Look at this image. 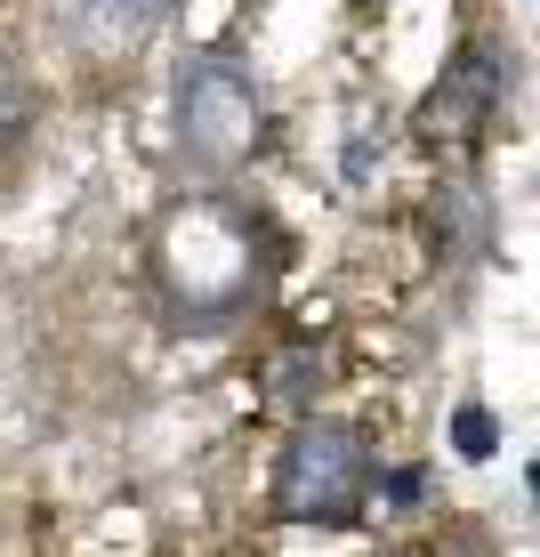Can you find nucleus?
<instances>
[{"label":"nucleus","instance_id":"3","mask_svg":"<svg viewBox=\"0 0 540 557\" xmlns=\"http://www.w3.org/2000/svg\"><path fill=\"white\" fill-rule=\"evenodd\" d=\"M178 138L194 162H242L259 146V89L235 57H194L178 73Z\"/></svg>","mask_w":540,"mask_h":557},{"label":"nucleus","instance_id":"1","mask_svg":"<svg viewBox=\"0 0 540 557\" xmlns=\"http://www.w3.org/2000/svg\"><path fill=\"white\" fill-rule=\"evenodd\" d=\"M162 283L186 315H235L259 283V235L235 202L218 195H194L169 210L162 226Z\"/></svg>","mask_w":540,"mask_h":557},{"label":"nucleus","instance_id":"5","mask_svg":"<svg viewBox=\"0 0 540 557\" xmlns=\"http://www.w3.org/2000/svg\"><path fill=\"white\" fill-rule=\"evenodd\" d=\"M169 9H178V0H81V25L98 33L105 49H138L169 25Z\"/></svg>","mask_w":540,"mask_h":557},{"label":"nucleus","instance_id":"7","mask_svg":"<svg viewBox=\"0 0 540 557\" xmlns=\"http://www.w3.org/2000/svg\"><path fill=\"white\" fill-rule=\"evenodd\" d=\"M25 122H33V89H25V73L0 57V153L25 138Z\"/></svg>","mask_w":540,"mask_h":557},{"label":"nucleus","instance_id":"6","mask_svg":"<svg viewBox=\"0 0 540 557\" xmlns=\"http://www.w3.org/2000/svg\"><path fill=\"white\" fill-rule=\"evenodd\" d=\"M315 388H323V356H315V348H291V356H275V372H266V396H275L282 412H299Z\"/></svg>","mask_w":540,"mask_h":557},{"label":"nucleus","instance_id":"4","mask_svg":"<svg viewBox=\"0 0 540 557\" xmlns=\"http://www.w3.org/2000/svg\"><path fill=\"white\" fill-rule=\"evenodd\" d=\"M500 98H508V57H500V41H460V57L443 65V82L412 113V138H428L436 153L443 146H476L492 129Z\"/></svg>","mask_w":540,"mask_h":557},{"label":"nucleus","instance_id":"2","mask_svg":"<svg viewBox=\"0 0 540 557\" xmlns=\"http://www.w3.org/2000/svg\"><path fill=\"white\" fill-rule=\"evenodd\" d=\"M372 485H379L372 436L347 420H306L275 453V517H291V525H331V533L355 525Z\"/></svg>","mask_w":540,"mask_h":557},{"label":"nucleus","instance_id":"8","mask_svg":"<svg viewBox=\"0 0 540 557\" xmlns=\"http://www.w3.org/2000/svg\"><path fill=\"white\" fill-rule=\"evenodd\" d=\"M452 445L468 453V460H492V453H500V420H492L485 405H460V420H452Z\"/></svg>","mask_w":540,"mask_h":557}]
</instances>
